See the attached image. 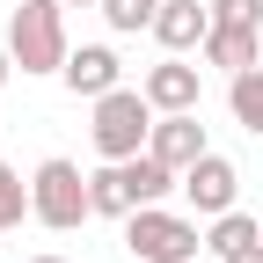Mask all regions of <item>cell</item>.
Returning <instances> with one entry per match:
<instances>
[{"label":"cell","instance_id":"obj_1","mask_svg":"<svg viewBox=\"0 0 263 263\" xmlns=\"http://www.w3.org/2000/svg\"><path fill=\"white\" fill-rule=\"evenodd\" d=\"M29 212H37V227H51V234H73V227H88V219H95L88 176H81L66 154H44L37 168H29Z\"/></svg>","mask_w":263,"mask_h":263},{"label":"cell","instance_id":"obj_2","mask_svg":"<svg viewBox=\"0 0 263 263\" xmlns=\"http://www.w3.org/2000/svg\"><path fill=\"white\" fill-rule=\"evenodd\" d=\"M154 103H146V88H110V95H95L88 103V139L103 161H132V154H146V132H154Z\"/></svg>","mask_w":263,"mask_h":263},{"label":"cell","instance_id":"obj_3","mask_svg":"<svg viewBox=\"0 0 263 263\" xmlns=\"http://www.w3.org/2000/svg\"><path fill=\"white\" fill-rule=\"evenodd\" d=\"M205 249V227L168 212V205H132L124 212V256L132 263H197Z\"/></svg>","mask_w":263,"mask_h":263},{"label":"cell","instance_id":"obj_4","mask_svg":"<svg viewBox=\"0 0 263 263\" xmlns=\"http://www.w3.org/2000/svg\"><path fill=\"white\" fill-rule=\"evenodd\" d=\"M8 51L22 73H59L66 66V0H15L8 15Z\"/></svg>","mask_w":263,"mask_h":263},{"label":"cell","instance_id":"obj_5","mask_svg":"<svg viewBox=\"0 0 263 263\" xmlns=\"http://www.w3.org/2000/svg\"><path fill=\"white\" fill-rule=\"evenodd\" d=\"M183 197H190V212H197V219L234 212V205H241V168H234L227 154H197L190 168H183Z\"/></svg>","mask_w":263,"mask_h":263},{"label":"cell","instance_id":"obj_6","mask_svg":"<svg viewBox=\"0 0 263 263\" xmlns=\"http://www.w3.org/2000/svg\"><path fill=\"white\" fill-rule=\"evenodd\" d=\"M146 103L154 110H197V95H205V66H190L183 51H168L161 66H146Z\"/></svg>","mask_w":263,"mask_h":263},{"label":"cell","instance_id":"obj_7","mask_svg":"<svg viewBox=\"0 0 263 263\" xmlns=\"http://www.w3.org/2000/svg\"><path fill=\"white\" fill-rule=\"evenodd\" d=\"M59 81L73 88L81 103H95V95L124 88V66H117V51H110V44H73V51H66V66H59Z\"/></svg>","mask_w":263,"mask_h":263},{"label":"cell","instance_id":"obj_8","mask_svg":"<svg viewBox=\"0 0 263 263\" xmlns=\"http://www.w3.org/2000/svg\"><path fill=\"white\" fill-rule=\"evenodd\" d=\"M146 154H161L168 168H190L197 154H212V139H205V124H197V110H161L154 132H146Z\"/></svg>","mask_w":263,"mask_h":263},{"label":"cell","instance_id":"obj_9","mask_svg":"<svg viewBox=\"0 0 263 263\" xmlns=\"http://www.w3.org/2000/svg\"><path fill=\"white\" fill-rule=\"evenodd\" d=\"M146 37L161 51H197V44L212 37V0H205V8H197V0H161V15H154Z\"/></svg>","mask_w":263,"mask_h":263},{"label":"cell","instance_id":"obj_10","mask_svg":"<svg viewBox=\"0 0 263 263\" xmlns=\"http://www.w3.org/2000/svg\"><path fill=\"white\" fill-rule=\"evenodd\" d=\"M197 59H205V66H219V73H249V66H263V29L212 22V37L197 44Z\"/></svg>","mask_w":263,"mask_h":263},{"label":"cell","instance_id":"obj_11","mask_svg":"<svg viewBox=\"0 0 263 263\" xmlns=\"http://www.w3.org/2000/svg\"><path fill=\"white\" fill-rule=\"evenodd\" d=\"M124 190H132V205H168V190H183V168H168L161 154H132Z\"/></svg>","mask_w":263,"mask_h":263},{"label":"cell","instance_id":"obj_12","mask_svg":"<svg viewBox=\"0 0 263 263\" xmlns=\"http://www.w3.org/2000/svg\"><path fill=\"white\" fill-rule=\"evenodd\" d=\"M256 241H263V227H256V212H241V205H234V212H219V219H205V249H212L219 263H227V256H241V249H256Z\"/></svg>","mask_w":263,"mask_h":263},{"label":"cell","instance_id":"obj_13","mask_svg":"<svg viewBox=\"0 0 263 263\" xmlns=\"http://www.w3.org/2000/svg\"><path fill=\"white\" fill-rule=\"evenodd\" d=\"M227 110H234V124L249 132V139H263V66L227 73Z\"/></svg>","mask_w":263,"mask_h":263},{"label":"cell","instance_id":"obj_14","mask_svg":"<svg viewBox=\"0 0 263 263\" xmlns=\"http://www.w3.org/2000/svg\"><path fill=\"white\" fill-rule=\"evenodd\" d=\"M88 197H95V219H124L132 212V190H124V161H103L88 176Z\"/></svg>","mask_w":263,"mask_h":263},{"label":"cell","instance_id":"obj_15","mask_svg":"<svg viewBox=\"0 0 263 263\" xmlns=\"http://www.w3.org/2000/svg\"><path fill=\"white\" fill-rule=\"evenodd\" d=\"M110 22V37H139V29H154V15H161V0H103L95 8Z\"/></svg>","mask_w":263,"mask_h":263},{"label":"cell","instance_id":"obj_16","mask_svg":"<svg viewBox=\"0 0 263 263\" xmlns=\"http://www.w3.org/2000/svg\"><path fill=\"white\" fill-rule=\"evenodd\" d=\"M22 219H37V212H29V183H22V168H8V161H0V234H8V227H22Z\"/></svg>","mask_w":263,"mask_h":263},{"label":"cell","instance_id":"obj_17","mask_svg":"<svg viewBox=\"0 0 263 263\" xmlns=\"http://www.w3.org/2000/svg\"><path fill=\"white\" fill-rule=\"evenodd\" d=\"M212 22H241V29H263V0H212Z\"/></svg>","mask_w":263,"mask_h":263},{"label":"cell","instance_id":"obj_18","mask_svg":"<svg viewBox=\"0 0 263 263\" xmlns=\"http://www.w3.org/2000/svg\"><path fill=\"white\" fill-rule=\"evenodd\" d=\"M8 73H22V66H15V51H8V37H0V88H8Z\"/></svg>","mask_w":263,"mask_h":263},{"label":"cell","instance_id":"obj_19","mask_svg":"<svg viewBox=\"0 0 263 263\" xmlns=\"http://www.w3.org/2000/svg\"><path fill=\"white\" fill-rule=\"evenodd\" d=\"M227 263H263V241H256V249H241V256H227Z\"/></svg>","mask_w":263,"mask_h":263},{"label":"cell","instance_id":"obj_20","mask_svg":"<svg viewBox=\"0 0 263 263\" xmlns=\"http://www.w3.org/2000/svg\"><path fill=\"white\" fill-rule=\"evenodd\" d=\"M66 8H103V0H66Z\"/></svg>","mask_w":263,"mask_h":263},{"label":"cell","instance_id":"obj_21","mask_svg":"<svg viewBox=\"0 0 263 263\" xmlns=\"http://www.w3.org/2000/svg\"><path fill=\"white\" fill-rule=\"evenodd\" d=\"M29 263H66V256H29Z\"/></svg>","mask_w":263,"mask_h":263}]
</instances>
